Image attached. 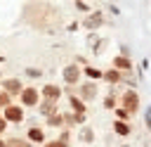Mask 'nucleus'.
I'll return each mask as SVG.
<instances>
[{"mask_svg":"<svg viewBox=\"0 0 151 147\" xmlns=\"http://www.w3.org/2000/svg\"><path fill=\"white\" fill-rule=\"evenodd\" d=\"M120 109H125L127 114L137 111V109H139V92H137V90H127V92L123 95V107H120Z\"/></svg>","mask_w":151,"mask_h":147,"instance_id":"nucleus-1","label":"nucleus"},{"mask_svg":"<svg viewBox=\"0 0 151 147\" xmlns=\"http://www.w3.org/2000/svg\"><path fill=\"white\" fill-rule=\"evenodd\" d=\"M61 78H64L68 85L80 83V66H78V64H68V66H64V69H61Z\"/></svg>","mask_w":151,"mask_h":147,"instance_id":"nucleus-2","label":"nucleus"},{"mask_svg":"<svg viewBox=\"0 0 151 147\" xmlns=\"http://www.w3.org/2000/svg\"><path fill=\"white\" fill-rule=\"evenodd\" d=\"M2 119H5L7 123H19V121H24V107H19V104H9V107H5Z\"/></svg>","mask_w":151,"mask_h":147,"instance_id":"nucleus-3","label":"nucleus"},{"mask_svg":"<svg viewBox=\"0 0 151 147\" xmlns=\"http://www.w3.org/2000/svg\"><path fill=\"white\" fill-rule=\"evenodd\" d=\"M21 102H24V107H35L38 104V100H40V90H35V88H21Z\"/></svg>","mask_w":151,"mask_h":147,"instance_id":"nucleus-4","label":"nucleus"},{"mask_svg":"<svg viewBox=\"0 0 151 147\" xmlns=\"http://www.w3.org/2000/svg\"><path fill=\"white\" fill-rule=\"evenodd\" d=\"M42 97H45V102H54L57 104V100L61 97V88L47 83V85H42Z\"/></svg>","mask_w":151,"mask_h":147,"instance_id":"nucleus-5","label":"nucleus"},{"mask_svg":"<svg viewBox=\"0 0 151 147\" xmlns=\"http://www.w3.org/2000/svg\"><path fill=\"white\" fill-rule=\"evenodd\" d=\"M2 92H7V95H17V92H21V81L19 78H7V81H2Z\"/></svg>","mask_w":151,"mask_h":147,"instance_id":"nucleus-6","label":"nucleus"},{"mask_svg":"<svg viewBox=\"0 0 151 147\" xmlns=\"http://www.w3.org/2000/svg\"><path fill=\"white\" fill-rule=\"evenodd\" d=\"M94 97H97V85H94V83H83V85H80V97H78V100L83 102V100H94Z\"/></svg>","mask_w":151,"mask_h":147,"instance_id":"nucleus-7","label":"nucleus"},{"mask_svg":"<svg viewBox=\"0 0 151 147\" xmlns=\"http://www.w3.org/2000/svg\"><path fill=\"white\" fill-rule=\"evenodd\" d=\"M101 21H104V17H101V12H92L87 19H85V28H90V31H94V28H99L101 26Z\"/></svg>","mask_w":151,"mask_h":147,"instance_id":"nucleus-8","label":"nucleus"},{"mask_svg":"<svg viewBox=\"0 0 151 147\" xmlns=\"http://www.w3.org/2000/svg\"><path fill=\"white\" fill-rule=\"evenodd\" d=\"M26 138H28L31 142H40V145H45V133H42V128H38V126H33V128H28V133H26Z\"/></svg>","mask_w":151,"mask_h":147,"instance_id":"nucleus-9","label":"nucleus"},{"mask_svg":"<svg viewBox=\"0 0 151 147\" xmlns=\"http://www.w3.org/2000/svg\"><path fill=\"white\" fill-rule=\"evenodd\" d=\"M113 69H116V71H130V69H132V62H130L127 57H116V59H113Z\"/></svg>","mask_w":151,"mask_h":147,"instance_id":"nucleus-10","label":"nucleus"},{"mask_svg":"<svg viewBox=\"0 0 151 147\" xmlns=\"http://www.w3.org/2000/svg\"><path fill=\"white\" fill-rule=\"evenodd\" d=\"M101 78H106L111 85H116V83H120V81H123V74H120V71H116V69H111V71H101Z\"/></svg>","mask_w":151,"mask_h":147,"instance_id":"nucleus-11","label":"nucleus"},{"mask_svg":"<svg viewBox=\"0 0 151 147\" xmlns=\"http://www.w3.org/2000/svg\"><path fill=\"white\" fill-rule=\"evenodd\" d=\"M113 130H116L120 138H127V135H130V123H127V121H116V123H113Z\"/></svg>","mask_w":151,"mask_h":147,"instance_id":"nucleus-12","label":"nucleus"},{"mask_svg":"<svg viewBox=\"0 0 151 147\" xmlns=\"http://www.w3.org/2000/svg\"><path fill=\"white\" fill-rule=\"evenodd\" d=\"M71 107H73V114H85V102H80L78 97H68Z\"/></svg>","mask_w":151,"mask_h":147,"instance_id":"nucleus-13","label":"nucleus"},{"mask_svg":"<svg viewBox=\"0 0 151 147\" xmlns=\"http://www.w3.org/2000/svg\"><path fill=\"white\" fill-rule=\"evenodd\" d=\"M80 140L90 145V142L94 140V130H92V128H80Z\"/></svg>","mask_w":151,"mask_h":147,"instance_id":"nucleus-14","label":"nucleus"},{"mask_svg":"<svg viewBox=\"0 0 151 147\" xmlns=\"http://www.w3.org/2000/svg\"><path fill=\"white\" fill-rule=\"evenodd\" d=\"M40 114L42 116H52L54 114V102H42L40 104Z\"/></svg>","mask_w":151,"mask_h":147,"instance_id":"nucleus-15","label":"nucleus"},{"mask_svg":"<svg viewBox=\"0 0 151 147\" xmlns=\"http://www.w3.org/2000/svg\"><path fill=\"white\" fill-rule=\"evenodd\" d=\"M47 123H50V126H54V128H57V126H61V123H64V114H57V111H54L52 116H47Z\"/></svg>","mask_w":151,"mask_h":147,"instance_id":"nucleus-16","label":"nucleus"},{"mask_svg":"<svg viewBox=\"0 0 151 147\" xmlns=\"http://www.w3.org/2000/svg\"><path fill=\"white\" fill-rule=\"evenodd\" d=\"M85 76L87 78H101V71L94 69V66H85Z\"/></svg>","mask_w":151,"mask_h":147,"instance_id":"nucleus-17","label":"nucleus"},{"mask_svg":"<svg viewBox=\"0 0 151 147\" xmlns=\"http://www.w3.org/2000/svg\"><path fill=\"white\" fill-rule=\"evenodd\" d=\"M104 107H106V109H116V107H118V104H116V97H113V95H109V97L104 100Z\"/></svg>","mask_w":151,"mask_h":147,"instance_id":"nucleus-18","label":"nucleus"},{"mask_svg":"<svg viewBox=\"0 0 151 147\" xmlns=\"http://www.w3.org/2000/svg\"><path fill=\"white\" fill-rule=\"evenodd\" d=\"M42 147H68L66 142H61V140H50V142H45Z\"/></svg>","mask_w":151,"mask_h":147,"instance_id":"nucleus-19","label":"nucleus"},{"mask_svg":"<svg viewBox=\"0 0 151 147\" xmlns=\"http://www.w3.org/2000/svg\"><path fill=\"white\" fill-rule=\"evenodd\" d=\"M12 102H9V95L7 92H0V107H9Z\"/></svg>","mask_w":151,"mask_h":147,"instance_id":"nucleus-20","label":"nucleus"},{"mask_svg":"<svg viewBox=\"0 0 151 147\" xmlns=\"http://www.w3.org/2000/svg\"><path fill=\"white\" fill-rule=\"evenodd\" d=\"M76 7H78L80 12H90V5H87V2H83V0H78V2H76Z\"/></svg>","mask_w":151,"mask_h":147,"instance_id":"nucleus-21","label":"nucleus"},{"mask_svg":"<svg viewBox=\"0 0 151 147\" xmlns=\"http://www.w3.org/2000/svg\"><path fill=\"white\" fill-rule=\"evenodd\" d=\"M7 147H31V145H28V142H21V140H12Z\"/></svg>","mask_w":151,"mask_h":147,"instance_id":"nucleus-22","label":"nucleus"},{"mask_svg":"<svg viewBox=\"0 0 151 147\" xmlns=\"http://www.w3.org/2000/svg\"><path fill=\"white\" fill-rule=\"evenodd\" d=\"M26 74H28V76H33V78L42 76V71H38V69H26Z\"/></svg>","mask_w":151,"mask_h":147,"instance_id":"nucleus-23","label":"nucleus"},{"mask_svg":"<svg viewBox=\"0 0 151 147\" xmlns=\"http://www.w3.org/2000/svg\"><path fill=\"white\" fill-rule=\"evenodd\" d=\"M5 130H7V121H5V119H2V116H0V135H2V133H5Z\"/></svg>","mask_w":151,"mask_h":147,"instance_id":"nucleus-24","label":"nucleus"},{"mask_svg":"<svg viewBox=\"0 0 151 147\" xmlns=\"http://www.w3.org/2000/svg\"><path fill=\"white\" fill-rule=\"evenodd\" d=\"M0 147H7V142H5V140H2V138H0Z\"/></svg>","mask_w":151,"mask_h":147,"instance_id":"nucleus-25","label":"nucleus"},{"mask_svg":"<svg viewBox=\"0 0 151 147\" xmlns=\"http://www.w3.org/2000/svg\"><path fill=\"white\" fill-rule=\"evenodd\" d=\"M0 62H5V57H2V55H0Z\"/></svg>","mask_w":151,"mask_h":147,"instance_id":"nucleus-26","label":"nucleus"},{"mask_svg":"<svg viewBox=\"0 0 151 147\" xmlns=\"http://www.w3.org/2000/svg\"><path fill=\"white\" fill-rule=\"evenodd\" d=\"M0 81H2V76H0Z\"/></svg>","mask_w":151,"mask_h":147,"instance_id":"nucleus-27","label":"nucleus"}]
</instances>
